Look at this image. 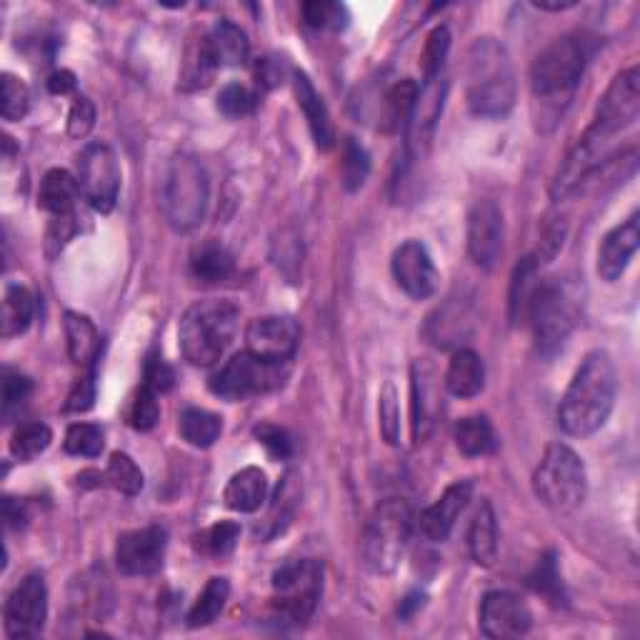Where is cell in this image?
Masks as SVG:
<instances>
[{"label": "cell", "mask_w": 640, "mask_h": 640, "mask_svg": "<svg viewBox=\"0 0 640 640\" xmlns=\"http://www.w3.org/2000/svg\"><path fill=\"white\" fill-rule=\"evenodd\" d=\"M448 83L440 78L426 81V86L418 90V98L413 103V110L406 124V150L410 160H420L428 153L433 134H436V124L446 106Z\"/></svg>", "instance_id": "2e32d148"}, {"label": "cell", "mask_w": 640, "mask_h": 640, "mask_svg": "<svg viewBox=\"0 0 640 640\" xmlns=\"http://www.w3.org/2000/svg\"><path fill=\"white\" fill-rule=\"evenodd\" d=\"M515 106V71L505 45L478 38L468 51V108L478 118H503Z\"/></svg>", "instance_id": "3957f363"}, {"label": "cell", "mask_w": 640, "mask_h": 640, "mask_svg": "<svg viewBox=\"0 0 640 640\" xmlns=\"http://www.w3.org/2000/svg\"><path fill=\"white\" fill-rule=\"evenodd\" d=\"M456 446L463 456H488L495 450L493 426L483 416H470L456 423Z\"/></svg>", "instance_id": "836d02e7"}, {"label": "cell", "mask_w": 640, "mask_h": 640, "mask_svg": "<svg viewBox=\"0 0 640 640\" xmlns=\"http://www.w3.org/2000/svg\"><path fill=\"white\" fill-rule=\"evenodd\" d=\"M31 391H33V385H31V381L25 378V375L15 373V371L3 373V418L6 420L11 418L15 410H21V406L28 401Z\"/></svg>", "instance_id": "f907efd6"}, {"label": "cell", "mask_w": 640, "mask_h": 640, "mask_svg": "<svg viewBox=\"0 0 640 640\" xmlns=\"http://www.w3.org/2000/svg\"><path fill=\"white\" fill-rule=\"evenodd\" d=\"M288 378L286 363H270L253 353L231 358L223 369L211 378V391L223 401L238 403L253 395H263L280 388Z\"/></svg>", "instance_id": "30bf717a"}, {"label": "cell", "mask_w": 640, "mask_h": 640, "mask_svg": "<svg viewBox=\"0 0 640 640\" xmlns=\"http://www.w3.org/2000/svg\"><path fill=\"white\" fill-rule=\"evenodd\" d=\"M35 303L31 290L23 286H8L3 296V338L25 333L33 323Z\"/></svg>", "instance_id": "d6a6232c"}, {"label": "cell", "mask_w": 640, "mask_h": 640, "mask_svg": "<svg viewBox=\"0 0 640 640\" xmlns=\"http://www.w3.org/2000/svg\"><path fill=\"white\" fill-rule=\"evenodd\" d=\"M369 171H371L369 153L351 138L343 150V185L348 191H358V188L365 183V178H369Z\"/></svg>", "instance_id": "bcb514c9"}, {"label": "cell", "mask_w": 640, "mask_h": 640, "mask_svg": "<svg viewBox=\"0 0 640 640\" xmlns=\"http://www.w3.org/2000/svg\"><path fill=\"white\" fill-rule=\"evenodd\" d=\"M191 270L201 284L215 286L233 276L235 263L231 253L223 246H218V243H205V246L195 250V256L191 260Z\"/></svg>", "instance_id": "1f68e13d"}, {"label": "cell", "mask_w": 640, "mask_h": 640, "mask_svg": "<svg viewBox=\"0 0 640 640\" xmlns=\"http://www.w3.org/2000/svg\"><path fill=\"white\" fill-rule=\"evenodd\" d=\"M223 420L211 410L185 408L181 416V436L195 448H211L221 438Z\"/></svg>", "instance_id": "8d00e7d4"}, {"label": "cell", "mask_w": 640, "mask_h": 640, "mask_svg": "<svg viewBox=\"0 0 640 640\" xmlns=\"http://www.w3.org/2000/svg\"><path fill=\"white\" fill-rule=\"evenodd\" d=\"M486 385V369L480 355L470 351V348H460L454 353L446 373V388L456 395V398H476Z\"/></svg>", "instance_id": "4316f807"}, {"label": "cell", "mask_w": 640, "mask_h": 640, "mask_svg": "<svg viewBox=\"0 0 640 640\" xmlns=\"http://www.w3.org/2000/svg\"><path fill=\"white\" fill-rule=\"evenodd\" d=\"M473 331V316L468 313V308L458 306V303H448L444 308H438L436 313L428 316L426 333L428 343L438 345V348H450L463 343L466 338Z\"/></svg>", "instance_id": "d4e9b609"}, {"label": "cell", "mask_w": 640, "mask_h": 640, "mask_svg": "<svg viewBox=\"0 0 640 640\" xmlns=\"http://www.w3.org/2000/svg\"><path fill=\"white\" fill-rule=\"evenodd\" d=\"M93 401H96V373L90 369L88 375H83V378L75 383V388L68 395V403H65V410L86 413L93 408Z\"/></svg>", "instance_id": "11a10c76"}, {"label": "cell", "mask_w": 640, "mask_h": 640, "mask_svg": "<svg viewBox=\"0 0 640 640\" xmlns=\"http://www.w3.org/2000/svg\"><path fill=\"white\" fill-rule=\"evenodd\" d=\"M533 491L555 513H568L586 501L588 476L576 450L566 444H551L545 448L533 473Z\"/></svg>", "instance_id": "8992f818"}, {"label": "cell", "mask_w": 640, "mask_h": 640, "mask_svg": "<svg viewBox=\"0 0 640 640\" xmlns=\"http://www.w3.org/2000/svg\"><path fill=\"white\" fill-rule=\"evenodd\" d=\"M268 501V476L250 466L235 473L223 491V503L235 513H256Z\"/></svg>", "instance_id": "603a6c76"}, {"label": "cell", "mask_w": 640, "mask_h": 640, "mask_svg": "<svg viewBox=\"0 0 640 640\" xmlns=\"http://www.w3.org/2000/svg\"><path fill=\"white\" fill-rule=\"evenodd\" d=\"M590 55V38L580 33L555 38L551 45H545L538 53L531 68V90L535 106H541L538 124H543V120L555 124L563 116V110L570 106Z\"/></svg>", "instance_id": "6da1fadb"}, {"label": "cell", "mask_w": 640, "mask_h": 640, "mask_svg": "<svg viewBox=\"0 0 640 640\" xmlns=\"http://www.w3.org/2000/svg\"><path fill=\"white\" fill-rule=\"evenodd\" d=\"M228 596H231V583L225 578H211L209 586L203 588V593L193 604L191 614H188V626L191 628L211 626L213 620L223 614L225 604H228Z\"/></svg>", "instance_id": "e575fe53"}, {"label": "cell", "mask_w": 640, "mask_h": 640, "mask_svg": "<svg viewBox=\"0 0 640 640\" xmlns=\"http://www.w3.org/2000/svg\"><path fill=\"white\" fill-rule=\"evenodd\" d=\"M28 108H31V93H28L25 83L11 73H3V118L21 120L25 118Z\"/></svg>", "instance_id": "7dc6e473"}, {"label": "cell", "mask_w": 640, "mask_h": 640, "mask_svg": "<svg viewBox=\"0 0 640 640\" xmlns=\"http://www.w3.org/2000/svg\"><path fill=\"white\" fill-rule=\"evenodd\" d=\"M531 586L543 593V596H548L555 604H561L558 598H563V583L558 576V563H555V555L548 553L545 558L538 563V568L531 576Z\"/></svg>", "instance_id": "c3c4849f"}, {"label": "cell", "mask_w": 640, "mask_h": 640, "mask_svg": "<svg viewBox=\"0 0 640 640\" xmlns=\"http://www.w3.org/2000/svg\"><path fill=\"white\" fill-rule=\"evenodd\" d=\"M218 110L225 118L238 120V118H248L256 113L258 108V93L250 90L248 86H241V83H228L221 93H218Z\"/></svg>", "instance_id": "60d3db41"}, {"label": "cell", "mask_w": 640, "mask_h": 640, "mask_svg": "<svg viewBox=\"0 0 640 640\" xmlns=\"http://www.w3.org/2000/svg\"><path fill=\"white\" fill-rule=\"evenodd\" d=\"M576 3L568 0V3H548V0H533V8H538V11H568Z\"/></svg>", "instance_id": "91938a15"}, {"label": "cell", "mask_w": 640, "mask_h": 640, "mask_svg": "<svg viewBox=\"0 0 640 640\" xmlns=\"http://www.w3.org/2000/svg\"><path fill=\"white\" fill-rule=\"evenodd\" d=\"M410 395H413V438L426 440L436 426V416L440 410V398L436 388V371L426 361L413 363L410 375Z\"/></svg>", "instance_id": "7402d4cb"}, {"label": "cell", "mask_w": 640, "mask_h": 640, "mask_svg": "<svg viewBox=\"0 0 640 640\" xmlns=\"http://www.w3.org/2000/svg\"><path fill=\"white\" fill-rule=\"evenodd\" d=\"M160 418V406H158V393L150 391L148 385L138 391L134 401V410H130V423H134L136 430H153L156 423Z\"/></svg>", "instance_id": "681fc988"}, {"label": "cell", "mask_w": 640, "mask_h": 640, "mask_svg": "<svg viewBox=\"0 0 640 640\" xmlns=\"http://www.w3.org/2000/svg\"><path fill=\"white\" fill-rule=\"evenodd\" d=\"M300 343V328L288 316L253 318L246 328L248 353L270 363H288Z\"/></svg>", "instance_id": "5bb4252c"}, {"label": "cell", "mask_w": 640, "mask_h": 640, "mask_svg": "<svg viewBox=\"0 0 640 640\" xmlns=\"http://www.w3.org/2000/svg\"><path fill=\"white\" fill-rule=\"evenodd\" d=\"M586 290L578 278H548L538 284L529 306V320L535 345L543 355L558 353L578 326Z\"/></svg>", "instance_id": "5b68a950"}, {"label": "cell", "mask_w": 640, "mask_h": 640, "mask_svg": "<svg viewBox=\"0 0 640 640\" xmlns=\"http://www.w3.org/2000/svg\"><path fill=\"white\" fill-rule=\"evenodd\" d=\"M258 86L263 88H276L284 81V61L278 58H263L256 68Z\"/></svg>", "instance_id": "9f6ffc18"}, {"label": "cell", "mask_w": 640, "mask_h": 640, "mask_svg": "<svg viewBox=\"0 0 640 640\" xmlns=\"http://www.w3.org/2000/svg\"><path fill=\"white\" fill-rule=\"evenodd\" d=\"M538 260L533 256L523 258L518 263V268L513 273V284H511V320L513 326L523 323L525 316H529V306H531V298L535 294V288H538Z\"/></svg>", "instance_id": "d590c367"}, {"label": "cell", "mask_w": 640, "mask_h": 640, "mask_svg": "<svg viewBox=\"0 0 640 640\" xmlns=\"http://www.w3.org/2000/svg\"><path fill=\"white\" fill-rule=\"evenodd\" d=\"M25 503L15 501V498H6V521L11 529H21L25 523Z\"/></svg>", "instance_id": "680465c9"}, {"label": "cell", "mask_w": 640, "mask_h": 640, "mask_svg": "<svg viewBox=\"0 0 640 640\" xmlns=\"http://www.w3.org/2000/svg\"><path fill=\"white\" fill-rule=\"evenodd\" d=\"M303 18L310 28L318 31H343L348 25V11L341 3H328V0H316V3L303 6Z\"/></svg>", "instance_id": "ee69618b"}, {"label": "cell", "mask_w": 640, "mask_h": 640, "mask_svg": "<svg viewBox=\"0 0 640 640\" xmlns=\"http://www.w3.org/2000/svg\"><path fill=\"white\" fill-rule=\"evenodd\" d=\"M393 278L403 294L426 300L438 288V270L433 263L428 248L420 241H406L403 246L395 248L391 260Z\"/></svg>", "instance_id": "ac0fdd59"}, {"label": "cell", "mask_w": 640, "mask_h": 640, "mask_svg": "<svg viewBox=\"0 0 640 640\" xmlns=\"http://www.w3.org/2000/svg\"><path fill=\"white\" fill-rule=\"evenodd\" d=\"M640 116V73L638 68H628L618 73L610 83L604 98L598 103L596 120L593 128L610 138H616L620 130L630 128Z\"/></svg>", "instance_id": "7c38bea8"}, {"label": "cell", "mask_w": 640, "mask_h": 640, "mask_svg": "<svg viewBox=\"0 0 640 640\" xmlns=\"http://www.w3.org/2000/svg\"><path fill=\"white\" fill-rule=\"evenodd\" d=\"M241 538V525L235 521H221L211 525L209 531L195 535V551L209 555V558H225L235 551Z\"/></svg>", "instance_id": "f35d334b"}, {"label": "cell", "mask_w": 640, "mask_h": 640, "mask_svg": "<svg viewBox=\"0 0 640 640\" xmlns=\"http://www.w3.org/2000/svg\"><path fill=\"white\" fill-rule=\"evenodd\" d=\"M410 525V508L398 498H391L375 508L363 535L365 566L381 576H388L398 568L408 548Z\"/></svg>", "instance_id": "ba28073f"}, {"label": "cell", "mask_w": 640, "mask_h": 640, "mask_svg": "<svg viewBox=\"0 0 640 640\" xmlns=\"http://www.w3.org/2000/svg\"><path fill=\"white\" fill-rule=\"evenodd\" d=\"M106 480L108 486L116 488L118 493L128 498H136L143 491V473L136 466V460L128 454H113L106 466Z\"/></svg>", "instance_id": "ab89813d"}, {"label": "cell", "mask_w": 640, "mask_h": 640, "mask_svg": "<svg viewBox=\"0 0 640 640\" xmlns=\"http://www.w3.org/2000/svg\"><path fill=\"white\" fill-rule=\"evenodd\" d=\"M49 88L55 96H65L75 88V75L71 71H55L49 81Z\"/></svg>", "instance_id": "6f0895ef"}, {"label": "cell", "mask_w": 640, "mask_h": 640, "mask_svg": "<svg viewBox=\"0 0 640 640\" xmlns=\"http://www.w3.org/2000/svg\"><path fill=\"white\" fill-rule=\"evenodd\" d=\"M533 616L529 606L515 593L493 590L486 593L480 604V633L493 640L521 638L531 630Z\"/></svg>", "instance_id": "e0dca14e"}, {"label": "cell", "mask_w": 640, "mask_h": 640, "mask_svg": "<svg viewBox=\"0 0 640 640\" xmlns=\"http://www.w3.org/2000/svg\"><path fill=\"white\" fill-rule=\"evenodd\" d=\"M470 498H473V483L470 480H458V483L448 486L446 493L420 513V533L433 543L448 541V535L456 529V521L468 508Z\"/></svg>", "instance_id": "ffe728a7"}, {"label": "cell", "mask_w": 640, "mask_h": 640, "mask_svg": "<svg viewBox=\"0 0 640 640\" xmlns=\"http://www.w3.org/2000/svg\"><path fill=\"white\" fill-rule=\"evenodd\" d=\"M468 548L478 566H493L498 555V518L493 505L483 501L473 515L468 531Z\"/></svg>", "instance_id": "f546056e"}, {"label": "cell", "mask_w": 640, "mask_h": 640, "mask_svg": "<svg viewBox=\"0 0 640 640\" xmlns=\"http://www.w3.org/2000/svg\"><path fill=\"white\" fill-rule=\"evenodd\" d=\"M203 41L215 63V68H235V65L246 63L250 55V43L246 33L231 21L215 23Z\"/></svg>", "instance_id": "cb8c5ba5"}, {"label": "cell", "mask_w": 640, "mask_h": 640, "mask_svg": "<svg viewBox=\"0 0 640 640\" xmlns=\"http://www.w3.org/2000/svg\"><path fill=\"white\" fill-rule=\"evenodd\" d=\"M640 243V215L633 213L626 223L616 225L598 248V276L616 284L623 276L630 258L636 256Z\"/></svg>", "instance_id": "44dd1931"}, {"label": "cell", "mask_w": 640, "mask_h": 640, "mask_svg": "<svg viewBox=\"0 0 640 640\" xmlns=\"http://www.w3.org/2000/svg\"><path fill=\"white\" fill-rule=\"evenodd\" d=\"M381 418V436L388 446H395L401 440V408H398V391L393 383H385L381 391L378 403Z\"/></svg>", "instance_id": "f6af8a7d"}, {"label": "cell", "mask_w": 640, "mask_h": 640, "mask_svg": "<svg viewBox=\"0 0 640 640\" xmlns=\"http://www.w3.org/2000/svg\"><path fill=\"white\" fill-rule=\"evenodd\" d=\"M78 195H81L78 178L55 168V171H49L43 175L41 191H38V205H41L43 211H49L53 218H58V215L73 213V205L78 201Z\"/></svg>", "instance_id": "f1b7e54d"}, {"label": "cell", "mask_w": 640, "mask_h": 640, "mask_svg": "<svg viewBox=\"0 0 640 640\" xmlns=\"http://www.w3.org/2000/svg\"><path fill=\"white\" fill-rule=\"evenodd\" d=\"M448 51H450V31L446 25H438L436 31L428 35V41L423 45L420 53V68L423 75H426V81L438 78L448 58Z\"/></svg>", "instance_id": "b9f144b4"}, {"label": "cell", "mask_w": 640, "mask_h": 640, "mask_svg": "<svg viewBox=\"0 0 640 640\" xmlns=\"http://www.w3.org/2000/svg\"><path fill=\"white\" fill-rule=\"evenodd\" d=\"M618 391L614 358L593 351L583 358L558 408V423L568 436L586 438L606 426Z\"/></svg>", "instance_id": "7a4b0ae2"}, {"label": "cell", "mask_w": 640, "mask_h": 640, "mask_svg": "<svg viewBox=\"0 0 640 640\" xmlns=\"http://www.w3.org/2000/svg\"><path fill=\"white\" fill-rule=\"evenodd\" d=\"M296 98L308 120V128H310V134H313L316 146L328 150L335 140L333 124H331V116H328L323 98H320V93L313 88V83H310L306 73H296Z\"/></svg>", "instance_id": "484cf974"}, {"label": "cell", "mask_w": 640, "mask_h": 640, "mask_svg": "<svg viewBox=\"0 0 640 640\" xmlns=\"http://www.w3.org/2000/svg\"><path fill=\"white\" fill-rule=\"evenodd\" d=\"M65 341H68L71 361L81 369H93L100 353V335L93 320L81 313H65Z\"/></svg>", "instance_id": "83f0119b"}, {"label": "cell", "mask_w": 640, "mask_h": 640, "mask_svg": "<svg viewBox=\"0 0 640 640\" xmlns=\"http://www.w3.org/2000/svg\"><path fill=\"white\" fill-rule=\"evenodd\" d=\"M211 181L195 156L181 153L171 160L163 181V211L178 231H191L209 209Z\"/></svg>", "instance_id": "52a82bcc"}, {"label": "cell", "mask_w": 640, "mask_h": 640, "mask_svg": "<svg viewBox=\"0 0 640 640\" xmlns=\"http://www.w3.org/2000/svg\"><path fill=\"white\" fill-rule=\"evenodd\" d=\"M173 383H175V373L171 365H168L160 355H150L146 363L143 385H148V388L156 393H168L173 388Z\"/></svg>", "instance_id": "db71d44e"}, {"label": "cell", "mask_w": 640, "mask_h": 640, "mask_svg": "<svg viewBox=\"0 0 640 640\" xmlns=\"http://www.w3.org/2000/svg\"><path fill=\"white\" fill-rule=\"evenodd\" d=\"M418 83L410 78H403L383 93L381 100V128L383 130H398L408 124V116L413 110V103L418 98Z\"/></svg>", "instance_id": "4dcf8cb0"}, {"label": "cell", "mask_w": 640, "mask_h": 640, "mask_svg": "<svg viewBox=\"0 0 640 640\" xmlns=\"http://www.w3.org/2000/svg\"><path fill=\"white\" fill-rule=\"evenodd\" d=\"M503 250V213L493 201H478L468 213V253L476 266L491 270Z\"/></svg>", "instance_id": "d6986e66"}, {"label": "cell", "mask_w": 640, "mask_h": 640, "mask_svg": "<svg viewBox=\"0 0 640 640\" xmlns=\"http://www.w3.org/2000/svg\"><path fill=\"white\" fill-rule=\"evenodd\" d=\"M168 533L160 525L128 531L118 538L116 561L126 576H153L160 570L166 558Z\"/></svg>", "instance_id": "9a60e30c"}, {"label": "cell", "mask_w": 640, "mask_h": 640, "mask_svg": "<svg viewBox=\"0 0 640 640\" xmlns=\"http://www.w3.org/2000/svg\"><path fill=\"white\" fill-rule=\"evenodd\" d=\"M241 326V310L231 300L209 298L198 300L195 306L185 310L178 328L181 351L188 363L209 369L228 353Z\"/></svg>", "instance_id": "277c9868"}, {"label": "cell", "mask_w": 640, "mask_h": 640, "mask_svg": "<svg viewBox=\"0 0 640 640\" xmlns=\"http://www.w3.org/2000/svg\"><path fill=\"white\" fill-rule=\"evenodd\" d=\"M81 193L98 213L116 209L120 191V163L113 148L106 143H90L78 158Z\"/></svg>", "instance_id": "8fae6325"}, {"label": "cell", "mask_w": 640, "mask_h": 640, "mask_svg": "<svg viewBox=\"0 0 640 640\" xmlns=\"http://www.w3.org/2000/svg\"><path fill=\"white\" fill-rule=\"evenodd\" d=\"M93 126H96V106H93L90 98L78 96L68 116V134L73 138H86Z\"/></svg>", "instance_id": "f5cc1de1"}, {"label": "cell", "mask_w": 640, "mask_h": 640, "mask_svg": "<svg viewBox=\"0 0 640 640\" xmlns=\"http://www.w3.org/2000/svg\"><path fill=\"white\" fill-rule=\"evenodd\" d=\"M53 440L51 428L45 423H25V426L18 428L11 438V454L15 460H23V463H31L41 454H45Z\"/></svg>", "instance_id": "74e56055"}, {"label": "cell", "mask_w": 640, "mask_h": 640, "mask_svg": "<svg viewBox=\"0 0 640 640\" xmlns=\"http://www.w3.org/2000/svg\"><path fill=\"white\" fill-rule=\"evenodd\" d=\"M65 450L78 458H96L103 450V430L93 423H75L65 433Z\"/></svg>", "instance_id": "7bdbcfd3"}, {"label": "cell", "mask_w": 640, "mask_h": 640, "mask_svg": "<svg viewBox=\"0 0 640 640\" xmlns=\"http://www.w3.org/2000/svg\"><path fill=\"white\" fill-rule=\"evenodd\" d=\"M49 618V588L41 576H28L13 588L6 604V633L21 640L35 638Z\"/></svg>", "instance_id": "4fadbf2b"}, {"label": "cell", "mask_w": 640, "mask_h": 640, "mask_svg": "<svg viewBox=\"0 0 640 640\" xmlns=\"http://www.w3.org/2000/svg\"><path fill=\"white\" fill-rule=\"evenodd\" d=\"M276 616L286 623H306L323 593V568L316 561H290L273 576Z\"/></svg>", "instance_id": "9c48e42d"}, {"label": "cell", "mask_w": 640, "mask_h": 640, "mask_svg": "<svg viewBox=\"0 0 640 640\" xmlns=\"http://www.w3.org/2000/svg\"><path fill=\"white\" fill-rule=\"evenodd\" d=\"M256 438H258V444L266 446L270 458L286 460L290 458V454H294V440H290L288 430L270 426V423H263V426L256 428Z\"/></svg>", "instance_id": "816d5d0a"}]
</instances>
